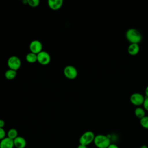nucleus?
<instances>
[{"label": "nucleus", "mask_w": 148, "mask_h": 148, "mask_svg": "<svg viewBox=\"0 0 148 148\" xmlns=\"http://www.w3.org/2000/svg\"><path fill=\"white\" fill-rule=\"evenodd\" d=\"M125 36L130 43L138 44L142 40V35L140 32L135 28L128 29L126 32Z\"/></svg>", "instance_id": "obj_1"}, {"label": "nucleus", "mask_w": 148, "mask_h": 148, "mask_svg": "<svg viewBox=\"0 0 148 148\" xmlns=\"http://www.w3.org/2000/svg\"><path fill=\"white\" fill-rule=\"evenodd\" d=\"M93 142L98 148H108L111 144L109 138L108 136L102 134L95 135Z\"/></svg>", "instance_id": "obj_2"}, {"label": "nucleus", "mask_w": 148, "mask_h": 148, "mask_svg": "<svg viewBox=\"0 0 148 148\" xmlns=\"http://www.w3.org/2000/svg\"><path fill=\"white\" fill-rule=\"evenodd\" d=\"M95 136V135L93 132L91 131H86L80 136L79 138V144L84 145L86 146L94 142Z\"/></svg>", "instance_id": "obj_3"}, {"label": "nucleus", "mask_w": 148, "mask_h": 148, "mask_svg": "<svg viewBox=\"0 0 148 148\" xmlns=\"http://www.w3.org/2000/svg\"><path fill=\"white\" fill-rule=\"evenodd\" d=\"M7 64L9 69L17 71L21 65V61L18 57L16 56H12L8 58Z\"/></svg>", "instance_id": "obj_4"}, {"label": "nucleus", "mask_w": 148, "mask_h": 148, "mask_svg": "<svg viewBox=\"0 0 148 148\" xmlns=\"http://www.w3.org/2000/svg\"><path fill=\"white\" fill-rule=\"evenodd\" d=\"M64 74L65 76L69 79L73 80L76 78L78 75L77 69L73 65H67L64 69Z\"/></svg>", "instance_id": "obj_5"}, {"label": "nucleus", "mask_w": 148, "mask_h": 148, "mask_svg": "<svg viewBox=\"0 0 148 148\" xmlns=\"http://www.w3.org/2000/svg\"><path fill=\"white\" fill-rule=\"evenodd\" d=\"M51 57L49 53L42 50L37 54V61L41 65H46L50 63Z\"/></svg>", "instance_id": "obj_6"}, {"label": "nucleus", "mask_w": 148, "mask_h": 148, "mask_svg": "<svg viewBox=\"0 0 148 148\" xmlns=\"http://www.w3.org/2000/svg\"><path fill=\"white\" fill-rule=\"evenodd\" d=\"M29 49L30 50V52L38 54L42 51L43 45L40 40H34L29 43Z\"/></svg>", "instance_id": "obj_7"}, {"label": "nucleus", "mask_w": 148, "mask_h": 148, "mask_svg": "<svg viewBox=\"0 0 148 148\" xmlns=\"http://www.w3.org/2000/svg\"><path fill=\"white\" fill-rule=\"evenodd\" d=\"M145 98V97L142 94L139 92H135L131 95L130 99L131 102L133 105L136 106H139L143 105Z\"/></svg>", "instance_id": "obj_8"}, {"label": "nucleus", "mask_w": 148, "mask_h": 148, "mask_svg": "<svg viewBox=\"0 0 148 148\" xmlns=\"http://www.w3.org/2000/svg\"><path fill=\"white\" fill-rule=\"evenodd\" d=\"M63 2L62 0H49L47 1V4L51 9L57 10L62 7Z\"/></svg>", "instance_id": "obj_9"}, {"label": "nucleus", "mask_w": 148, "mask_h": 148, "mask_svg": "<svg viewBox=\"0 0 148 148\" xmlns=\"http://www.w3.org/2000/svg\"><path fill=\"white\" fill-rule=\"evenodd\" d=\"M14 147L13 140L7 136L0 140V148H13Z\"/></svg>", "instance_id": "obj_10"}, {"label": "nucleus", "mask_w": 148, "mask_h": 148, "mask_svg": "<svg viewBox=\"0 0 148 148\" xmlns=\"http://www.w3.org/2000/svg\"><path fill=\"white\" fill-rule=\"evenodd\" d=\"M14 146L16 148H25L27 145L25 139L21 136H18L14 140Z\"/></svg>", "instance_id": "obj_11"}, {"label": "nucleus", "mask_w": 148, "mask_h": 148, "mask_svg": "<svg viewBox=\"0 0 148 148\" xmlns=\"http://www.w3.org/2000/svg\"><path fill=\"white\" fill-rule=\"evenodd\" d=\"M127 51L130 55L135 56L139 51V46L136 43H130L128 47Z\"/></svg>", "instance_id": "obj_12"}, {"label": "nucleus", "mask_w": 148, "mask_h": 148, "mask_svg": "<svg viewBox=\"0 0 148 148\" xmlns=\"http://www.w3.org/2000/svg\"><path fill=\"white\" fill-rule=\"evenodd\" d=\"M17 75V71L11 69H9L8 70H6L5 72V76L6 77V79H7L8 80H13L14 79Z\"/></svg>", "instance_id": "obj_13"}, {"label": "nucleus", "mask_w": 148, "mask_h": 148, "mask_svg": "<svg viewBox=\"0 0 148 148\" xmlns=\"http://www.w3.org/2000/svg\"><path fill=\"white\" fill-rule=\"evenodd\" d=\"M25 60L29 63H34L37 61V54L29 52L25 56Z\"/></svg>", "instance_id": "obj_14"}, {"label": "nucleus", "mask_w": 148, "mask_h": 148, "mask_svg": "<svg viewBox=\"0 0 148 148\" xmlns=\"http://www.w3.org/2000/svg\"><path fill=\"white\" fill-rule=\"evenodd\" d=\"M134 113L136 117L140 119L145 116V109L140 107H137L134 110Z\"/></svg>", "instance_id": "obj_15"}, {"label": "nucleus", "mask_w": 148, "mask_h": 148, "mask_svg": "<svg viewBox=\"0 0 148 148\" xmlns=\"http://www.w3.org/2000/svg\"><path fill=\"white\" fill-rule=\"evenodd\" d=\"M18 136V132L15 128H10L7 132V137L14 140Z\"/></svg>", "instance_id": "obj_16"}, {"label": "nucleus", "mask_w": 148, "mask_h": 148, "mask_svg": "<svg viewBox=\"0 0 148 148\" xmlns=\"http://www.w3.org/2000/svg\"><path fill=\"white\" fill-rule=\"evenodd\" d=\"M140 124L142 127L148 129V116H145L140 120Z\"/></svg>", "instance_id": "obj_17"}, {"label": "nucleus", "mask_w": 148, "mask_h": 148, "mask_svg": "<svg viewBox=\"0 0 148 148\" xmlns=\"http://www.w3.org/2000/svg\"><path fill=\"white\" fill-rule=\"evenodd\" d=\"M40 1L39 0H27V4L32 8L37 7Z\"/></svg>", "instance_id": "obj_18"}, {"label": "nucleus", "mask_w": 148, "mask_h": 148, "mask_svg": "<svg viewBox=\"0 0 148 148\" xmlns=\"http://www.w3.org/2000/svg\"><path fill=\"white\" fill-rule=\"evenodd\" d=\"M6 137V132L3 128H0V140Z\"/></svg>", "instance_id": "obj_19"}, {"label": "nucleus", "mask_w": 148, "mask_h": 148, "mask_svg": "<svg viewBox=\"0 0 148 148\" xmlns=\"http://www.w3.org/2000/svg\"><path fill=\"white\" fill-rule=\"evenodd\" d=\"M143 106L145 110L148 111V97H145V100L143 103Z\"/></svg>", "instance_id": "obj_20"}, {"label": "nucleus", "mask_w": 148, "mask_h": 148, "mask_svg": "<svg viewBox=\"0 0 148 148\" xmlns=\"http://www.w3.org/2000/svg\"><path fill=\"white\" fill-rule=\"evenodd\" d=\"M5 121L2 119H0V128H3L5 126Z\"/></svg>", "instance_id": "obj_21"}, {"label": "nucleus", "mask_w": 148, "mask_h": 148, "mask_svg": "<svg viewBox=\"0 0 148 148\" xmlns=\"http://www.w3.org/2000/svg\"><path fill=\"white\" fill-rule=\"evenodd\" d=\"M108 148H119V147H118L116 144L111 143V144L108 147Z\"/></svg>", "instance_id": "obj_22"}, {"label": "nucleus", "mask_w": 148, "mask_h": 148, "mask_svg": "<svg viewBox=\"0 0 148 148\" xmlns=\"http://www.w3.org/2000/svg\"><path fill=\"white\" fill-rule=\"evenodd\" d=\"M77 148H87V146L84 145H82V144H79L77 146Z\"/></svg>", "instance_id": "obj_23"}, {"label": "nucleus", "mask_w": 148, "mask_h": 148, "mask_svg": "<svg viewBox=\"0 0 148 148\" xmlns=\"http://www.w3.org/2000/svg\"><path fill=\"white\" fill-rule=\"evenodd\" d=\"M145 92V97H148V86L146 87Z\"/></svg>", "instance_id": "obj_24"}, {"label": "nucleus", "mask_w": 148, "mask_h": 148, "mask_svg": "<svg viewBox=\"0 0 148 148\" xmlns=\"http://www.w3.org/2000/svg\"><path fill=\"white\" fill-rule=\"evenodd\" d=\"M140 148H148L146 145H142Z\"/></svg>", "instance_id": "obj_25"}]
</instances>
